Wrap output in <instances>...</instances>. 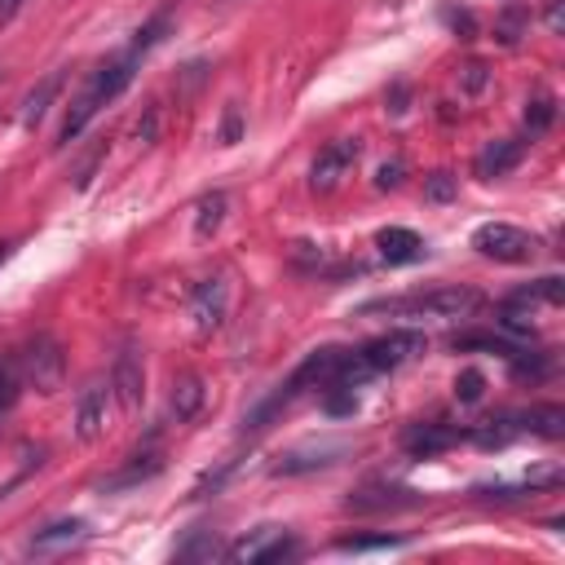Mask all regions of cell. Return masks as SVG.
Here are the masks:
<instances>
[{"instance_id":"cell-1","label":"cell","mask_w":565,"mask_h":565,"mask_svg":"<svg viewBox=\"0 0 565 565\" xmlns=\"http://www.w3.org/2000/svg\"><path fill=\"white\" fill-rule=\"evenodd\" d=\"M482 309L477 287H433L416 296H394V301H366L358 305V318H473Z\"/></svg>"},{"instance_id":"cell-2","label":"cell","mask_w":565,"mask_h":565,"mask_svg":"<svg viewBox=\"0 0 565 565\" xmlns=\"http://www.w3.org/2000/svg\"><path fill=\"white\" fill-rule=\"evenodd\" d=\"M19 362H23V381H27L36 394H58V389H63V381H67V353H63V344H58L49 331L32 336V340L19 349Z\"/></svg>"},{"instance_id":"cell-3","label":"cell","mask_w":565,"mask_h":565,"mask_svg":"<svg viewBox=\"0 0 565 565\" xmlns=\"http://www.w3.org/2000/svg\"><path fill=\"white\" fill-rule=\"evenodd\" d=\"M473 248H477L486 261L526 265V261L534 257L539 239H534V235H526V230H517V226H508V222H486V226H477V230H473Z\"/></svg>"},{"instance_id":"cell-4","label":"cell","mask_w":565,"mask_h":565,"mask_svg":"<svg viewBox=\"0 0 565 565\" xmlns=\"http://www.w3.org/2000/svg\"><path fill=\"white\" fill-rule=\"evenodd\" d=\"M425 331H411V327H403V331H389V336H375V340H366L358 353H362V362L371 366V375H385V371H398V366H407L411 358H420L425 353Z\"/></svg>"},{"instance_id":"cell-5","label":"cell","mask_w":565,"mask_h":565,"mask_svg":"<svg viewBox=\"0 0 565 565\" xmlns=\"http://www.w3.org/2000/svg\"><path fill=\"white\" fill-rule=\"evenodd\" d=\"M358 155H362V142H358V137H336V142H327V146L318 150L314 168H309V191L331 195L336 185H340V181L353 172Z\"/></svg>"},{"instance_id":"cell-6","label":"cell","mask_w":565,"mask_h":565,"mask_svg":"<svg viewBox=\"0 0 565 565\" xmlns=\"http://www.w3.org/2000/svg\"><path fill=\"white\" fill-rule=\"evenodd\" d=\"M111 394L120 403V411H142L146 403V371H142V353L133 344H124L115 353V366H111Z\"/></svg>"},{"instance_id":"cell-7","label":"cell","mask_w":565,"mask_h":565,"mask_svg":"<svg viewBox=\"0 0 565 565\" xmlns=\"http://www.w3.org/2000/svg\"><path fill=\"white\" fill-rule=\"evenodd\" d=\"M226 556H230V561H248V565H274V561H283V556H296V539L283 534L279 526H261L257 534L239 539Z\"/></svg>"},{"instance_id":"cell-8","label":"cell","mask_w":565,"mask_h":565,"mask_svg":"<svg viewBox=\"0 0 565 565\" xmlns=\"http://www.w3.org/2000/svg\"><path fill=\"white\" fill-rule=\"evenodd\" d=\"M191 318H195V327L204 336L208 331H222V323H226V283L222 279L195 283V292H191Z\"/></svg>"},{"instance_id":"cell-9","label":"cell","mask_w":565,"mask_h":565,"mask_svg":"<svg viewBox=\"0 0 565 565\" xmlns=\"http://www.w3.org/2000/svg\"><path fill=\"white\" fill-rule=\"evenodd\" d=\"M106 398H111V389H102V385H89L80 394V403H76V438L80 442H98L106 433V420H111Z\"/></svg>"},{"instance_id":"cell-10","label":"cell","mask_w":565,"mask_h":565,"mask_svg":"<svg viewBox=\"0 0 565 565\" xmlns=\"http://www.w3.org/2000/svg\"><path fill=\"white\" fill-rule=\"evenodd\" d=\"M204 403H208L204 381H200L195 371H181L177 381H172V394H168V411H172V420H177V425L195 420V416L204 411Z\"/></svg>"},{"instance_id":"cell-11","label":"cell","mask_w":565,"mask_h":565,"mask_svg":"<svg viewBox=\"0 0 565 565\" xmlns=\"http://www.w3.org/2000/svg\"><path fill=\"white\" fill-rule=\"evenodd\" d=\"M349 508L353 512H398V508H420V495L416 490H394V486H362L349 495Z\"/></svg>"},{"instance_id":"cell-12","label":"cell","mask_w":565,"mask_h":565,"mask_svg":"<svg viewBox=\"0 0 565 565\" xmlns=\"http://www.w3.org/2000/svg\"><path fill=\"white\" fill-rule=\"evenodd\" d=\"M336 455H344V447H340V442H323V447H301V451H287V455L274 464V477H296V473L327 468V464H336Z\"/></svg>"},{"instance_id":"cell-13","label":"cell","mask_w":565,"mask_h":565,"mask_svg":"<svg viewBox=\"0 0 565 565\" xmlns=\"http://www.w3.org/2000/svg\"><path fill=\"white\" fill-rule=\"evenodd\" d=\"M89 534V526L84 521H54V526H45V530H36L32 534V543H27V552L32 556H54V552H67V547H76L80 539Z\"/></svg>"},{"instance_id":"cell-14","label":"cell","mask_w":565,"mask_h":565,"mask_svg":"<svg viewBox=\"0 0 565 565\" xmlns=\"http://www.w3.org/2000/svg\"><path fill=\"white\" fill-rule=\"evenodd\" d=\"M375 248H381V257H385L389 265H411V261L425 257V239H420L416 230H407V226L381 230V235H375Z\"/></svg>"},{"instance_id":"cell-15","label":"cell","mask_w":565,"mask_h":565,"mask_svg":"<svg viewBox=\"0 0 565 565\" xmlns=\"http://www.w3.org/2000/svg\"><path fill=\"white\" fill-rule=\"evenodd\" d=\"M526 159V142H512V137H504V142H490L482 155H477V163H473V172L477 177H508L517 163Z\"/></svg>"},{"instance_id":"cell-16","label":"cell","mask_w":565,"mask_h":565,"mask_svg":"<svg viewBox=\"0 0 565 565\" xmlns=\"http://www.w3.org/2000/svg\"><path fill=\"white\" fill-rule=\"evenodd\" d=\"M403 442H407V451L416 460H433V455H442V451H451L460 442V429H451V425H416V429H407Z\"/></svg>"},{"instance_id":"cell-17","label":"cell","mask_w":565,"mask_h":565,"mask_svg":"<svg viewBox=\"0 0 565 565\" xmlns=\"http://www.w3.org/2000/svg\"><path fill=\"white\" fill-rule=\"evenodd\" d=\"M133 71H137V58H133V54H124V58L106 63V67H102V71L89 80V89H93V93H98V102L106 106V102H115V98H120V93L133 84Z\"/></svg>"},{"instance_id":"cell-18","label":"cell","mask_w":565,"mask_h":565,"mask_svg":"<svg viewBox=\"0 0 565 565\" xmlns=\"http://www.w3.org/2000/svg\"><path fill=\"white\" fill-rule=\"evenodd\" d=\"M63 80H67V71H54V76H45V80L27 93V102H23V128H41V120H45L49 106H54V98L63 93Z\"/></svg>"},{"instance_id":"cell-19","label":"cell","mask_w":565,"mask_h":565,"mask_svg":"<svg viewBox=\"0 0 565 565\" xmlns=\"http://www.w3.org/2000/svg\"><path fill=\"white\" fill-rule=\"evenodd\" d=\"M512 420H517L521 433H539V438H561V433H565V411H561L556 403L530 407V411H521V416H512Z\"/></svg>"},{"instance_id":"cell-20","label":"cell","mask_w":565,"mask_h":565,"mask_svg":"<svg viewBox=\"0 0 565 565\" xmlns=\"http://www.w3.org/2000/svg\"><path fill=\"white\" fill-rule=\"evenodd\" d=\"M98 106H102V102H98V93H93V89H84V93H80V98L71 102V111H67V120H63V133H58V146H71V142H76V137H80V133L89 128V120L98 115Z\"/></svg>"},{"instance_id":"cell-21","label":"cell","mask_w":565,"mask_h":565,"mask_svg":"<svg viewBox=\"0 0 565 565\" xmlns=\"http://www.w3.org/2000/svg\"><path fill=\"white\" fill-rule=\"evenodd\" d=\"M27 381H23V362L19 353H0V411H10L23 398Z\"/></svg>"},{"instance_id":"cell-22","label":"cell","mask_w":565,"mask_h":565,"mask_svg":"<svg viewBox=\"0 0 565 565\" xmlns=\"http://www.w3.org/2000/svg\"><path fill=\"white\" fill-rule=\"evenodd\" d=\"M226 208H230L226 191L204 195V200H200V208H195V235H200V239H213V235L222 230V222H226Z\"/></svg>"},{"instance_id":"cell-23","label":"cell","mask_w":565,"mask_h":565,"mask_svg":"<svg viewBox=\"0 0 565 565\" xmlns=\"http://www.w3.org/2000/svg\"><path fill=\"white\" fill-rule=\"evenodd\" d=\"M539 301L561 305V301H565V279L547 274V279H539V283H530V287H521V292L508 296V305H521V309H530V305H539Z\"/></svg>"},{"instance_id":"cell-24","label":"cell","mask_w":565,"mask_h":565,"mask_svg":"<svg viewBox=\"0 0 565 565\" xmlns=\"http://www.w3.org/2000/svg\"><path fill=\"white\" fill-rule=\"evenodd\" d=\"M460 353H468V349H482V353H499V358H508L517 344L504 336V331H464V336H455L451 340Z\"/></svg>"},{"instance_id":"cell-25","label":"cell","mask_w":565,"mask_h":565,"mask_svg":"<svg viewBox=\"0 0 565 565\" xmlns=\"http://www.w3.org/2000/svg\"><path fill=\"white\" fill-rule=\"evenodd\" d=\"M159 468H163V460L159 455H137V464H128L124 473H115L102 490H124V486H137V482H150V477H159Z\"/></svg>"},{"instance_id":"cell-26","label":"cell","mask_w":565,"mask_h":565,"mask_svg":"<svg viewBox=\"0 0 565 565\" xmlns=\"http://www.w3.org/2000/svg\"><path fill=\"white\" fill-rule=\"evenodd\" d=\"M508 366H512L517 381H543V375L552 371V358L547 353H521V349H512L508 353Z\"/></svg>"},{"instance_id":"cell-27","label":"cell","mask_w":565,"mask_h":565,"mask_svg":"<svg viewBox=\"0 0 565 565\" xmlns=\"http://www.w3.org/2000/svg\"><path fill=\"white\" fill-rule=\"evenodd\" d=\"M398 543H403L398 534H349V539H336V552H389Z\"/></svg>"},{"instance_id":"cell-28","label":"cell","mask_w":565,"mask_h":565,"mask_svg":"<svg viewBox=\"0 0 565 565\" xmlns=\"http://www.w3.org/2000/svg\"><path fill=\"white\" fill-rule=\"evenodd\" d=\"M168 23H172V14L163 10V14H155V19L146 23V27H137V36H133V49H128V54H133V58H142V54H150V49H155V45L163 41V32H168Z\"/></svg>"},{"instance_id":"cell-29","label":"cell","mask_w":565,"mask_h":565,"mask_svg":"<svg viewBox=\"0 0 565 565\" xmlns=\"http://www.w3.org/2000/svg\"><path fill=\"white\" fill-rule=\"evenodd\" d=\"M552 120H556V98L539 93V98L526 102V128H530V133H547Z\"/></svg>"},{"instance_id":"cell-30","label":"cell","mask_w":565,"mask_h":565,"mask_svg":"<svg viewBox=\"0 0 565 565\" xmlns=\"http://www.w3.org/2000/svg\"><path fill=\"white\" fill-rule=\"evenodd\" d=\"M482 394H486V375H482L477 366H468V371L455 375V398H460V403L473 407V403H482Z\"/></svg>"},{"instance_id":"cell-31","label":"cell","mask_w":565,"mask_h":565,"mask_svg":"<svg viewBox=\"0 0 565 565\" xmlns=\"http://www.w3.org/2000/svg\"><path fill=\"white\" fill-rule=\"evenodd\" d=\"M455 191H460V177H451V172L425 177V200L429 204H447V200H455Z\"/></svg>"},{"instance_id":"cell-32","label":"cell","mask_w":565,"mask_h":565,"mask_svg":"<svg viewBox=\"0 0 565 565\" xmlns=\"http://www.w3.org/2000/svg\"><path fill=\"white\" fill-rule=\"evenodd\" d=\"M323 394H327V398H323L327 416H353V411H358V398H353V389H344V385H327Z\"/></svg>"},{"instance_id":"cell-33","label":"cell","mask_w":565,"mask_h":565,"mask_svg":"<svg viewBox=\"0 0 565 565\" xmlns=\"http://www.w3.org/2000/svg\"><path fill=\"white\" fill-rule=\"evenodd\" d=\"M486 84H490V67H486V63H477V58H473V63H464V67H460V89H464V93H473V98H477Z\"/></svg>"},{"instance_id":"cell-34","label":"cell","mask_w":565,"mask_h":565,"mask_svg":"<svg viewBox=\"0 0 565 565\" xmlns=\"http://www.w3.org/2000/svg\"><path fill=\"white\" fill-rule=\"evenodd\" d=\"M521 23H526V10H504V19H499V27H495V36L504 41V45H517L521 41Z\"/></svg>"},{"instance_id":"cell-35","label":"cell","mask_w":565,"mask_h":565,"mask_svg":"<svg viewBox=\"0 0 565 565\" xmlns=\"http://www.w3.org/2000/svg\"><path fill=\"white\" fill-rule=\"evenodd\" d=\"M403 172H407V163H403V159L381 163V168H375V191H398V185H403Z\"/></svg>"},{"instance_id":"cell-36","label":"cell","mask_w":565,"mask_h":565,"mask_svg":"<svg viewBox=\"0 0 565 565\" xmlns=\"http://www.w3.org/2000/svg\"><path fill=\"white\" fill-rule=\"evenodd\" d=\"M442 19H447V27H451L460 41H473V36H477V19H473L468 10H442Z\"/></svg>"},{"instance_id":"cell-37","label":"cell","mask_w":565,"mask_h":565,"mask_svg":"<svg viewBox=\"0 0 565 565\" xmlns=\"http://www.w3.org/2000/svg\"><path fill=\"white\" fill-rule=\"evenodd\" d=\"M244 137V111L239 106H226V120H222V146H235Z\"/></svg>"},{"instance_id":"cell-38","label":"cell","mask_w":565,"mask_h":565,"mask_svg":"<svg viewBox=\"0 0 565 565\" xmlns=\"http://www.w3.org/2000/svg\"><path fill=\"white\" fill-rule=\"evenodd\" d=\"M155 133H159V106H146V115L137 120V142H142V146H150V142H155Z\"/></svg>"},{"instance_id":"cell-39","label":"cell","mask_w":565,"mask_h":565,"mask_svg":"<svg viewBox=\"0 0 565 565\" xmlns=\"http://www.w3.org/2000/svg\"><path fill=\"white\" fill-rule=\"evenodd\" d=\"M102 155H106V137L84 155V163H80V172H76V185H89V177H93V168H98V159H102Z\"/></svg>"},{"instance_id":"cell-40","label":"cell","mask_w":565,"mask_h":565,"mask_svg":"<svg viewBox=\"0 0 565 565\" xmlns=\"http://www.w3.org/2000/svg\"><path fill=\"white\" fill-rule=\"evenodd\" d=\"M222 547H217V539H200V543H185V547H177V556L181 561H191V556H217Z\"/></svg>"},{"instance_id":"cell-41","label":"cell","mask_w":565,"mask_h":565,"mask_svg":"<svg viewBox=\"0 0 565 565\" xmlns=\"http://www.w3.org/2000/svg\"><path fill=\"white\" fill-rule=\"evenodd\" d=\"M547 27L561 36L565 32V0H547Z\"/></svg>"},{"instance_id":"cell-42","label":"cell","mask_w":565,"mask_h":565,"mask_svg":"<svg viewBox=\"0 0 565 565\" xmlns=\"http://www.w3.org/2000/svg\"><path fill=\"white\" fill-rule=\"evenodd\" d=\"M19 10H23V0H0V27L14 23V19H19Z\"/></svg>"},{"instance_id":"cell-43","label":"cell","mask_w":565,"mask_h":565,"mask_svg":"<svg viewBox=\"0 0 565 565\" xmlns=\"http://www.w3.org/2000/svg\"><path fill=\"white\" fill-rule=\"evenodd\" d=\"M389 111H394V115H403V111H407V89H403V84L394 89V106H389Z\"/></svg>"}]
</instances>
